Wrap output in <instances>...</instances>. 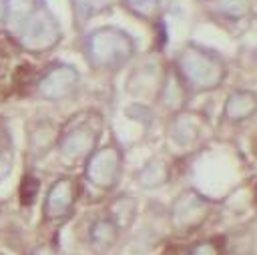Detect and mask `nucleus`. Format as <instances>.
<instances>
[{
    "mask_svg": "<svg viewBox=\"0 0 257 255\" xmlns=\"http://www.w3.org/2000/svg\"><path fill=\"white\" fill-rule=\"evenodd\" d=\"M179 78L197 90L215 88L223 78V64L203 48H187L179 62Z\"/></svg>",
    "mask_w": 257,
    "mask_h": 255,
    "instance_id": "nucleus-1",
    "label": "nucleus"
},
{
    "mask_svg": "<svg viewBox=\"0 0 257 255\" xmlns=\"http://www.w3.org/2000/svg\"><path fill=\"white\" fill-rule=\"evenodd\" d=\"M133 54V42L122 32L104 28L90 36L86 44V58L94 68H120Z\"/></svg>",
    "mask_w": 257,
    "mask_h": 255,
    "instance_id": "nucleus-2",
    "label": "nucleus"
},
{
    "mask_svg": "<svg viewBox=\"0 0 257 255\" xmlns=\"http://www.w3.org/2000/svg\"><path fill=\"white\" fill-rule=\"evenodd\" d=\"M122 155L118 147L108 145L94 151L86 163V177L92 185L100 189H112L120 179Z\"/></svg>",
    "mask_w": 257,
    "mask_h": 255,
    "instance_id": "nucleus-3",
    "label": "nucleus"
},
{
    "mask_svg": "<svg viewBox=\"0 0 257 255\" xmlns=\"http://www.w3.org/2000/svg\"><path fill=\"white\" fill-rule=\"evenodd\" d=\"M209 211H211V205L201 195H197L195 191H187L173 203L171 223L179 231H193L207 221Z\"/></svg>",
    "mask_w": 257,
    "mask_h": 255,
    "instance_id": "nucleus-4",
    "label": "nucleus"
},
{
    "mask_svg": "<svg viewBox=\"0 0 257 255\" xmlns=\"http://www.w3.org/2000/svg\"><path fill=\"white\" fill-rule=\"evenodd\" d=\"M74 201H76V187L72 179L62 177L54 181L44 199V219L48 221L66 219L74 209Z\"/></svg>",
    "mask_w": 257,
    "mask_h": 255,
    "instance_id": "nucleus-5",
    "label": "nucleus"
},
{
    "mask_svg": "<svg viewBox=\"0 0 257 255\" xmlns=\"http://www.w3.org/2000/svg\"><path fill=\"white\" fill-rule=\"evenodd\" d=\"M76 80H78V74H76L74 66L56 64L38 80L36 88H38V94L42 98L58 100V98H64L72 92V88L76 86Z\"/></svg>",
    "mask_w": 257,
    "mask_h": 255,
    "instance_id": "nucleus-6",
    "label": "nucleus"
},
{
    "mask_svg": "<svg viewBox=\"0 0 257 255\" xmlns=\"http://www.w3.org/2000/svg\"><path fill=\"white\" fill-rule=\"evenodd\" d=\"M98 135H100V131H96V126L88 124V122L68 126L64 131V135L60 137V141H58L60 155L64 159H82L92 149Z\"/></svg>",
    "mask_w": 257,
    "mask_h": 255,
    "instance_id": "nucleus-7",
    "label": "nucleus"
},
{
    "mask_svg": "<svg viewBox=\"0 0 257 255\" xmlns=\"http://www.w3.org/2000/svg\"><path fill=\"white\" fill-rule=\"evenodd\" d=\"M120 237V229L110 221V219H98L92 223L88 231V241L94 251L98 253H108L110 249L116 247Z\"/></svg>",
    "mask_w": 257,
    "mask_h": 255,
    "instance_id": "nucleus-8",
    "label": "nucleus"
},
{
    "mask_svg": "<svg viewBox=\"0 0 257 255\" xmlns=\"http://www.w3.org/2000/svg\"><path fill=\"white\" fill-rule=\"evenodd\" d=\"M253 108H255V98L249 92H235L225 104V114L229 118H245L253 112Z\"/></svg>",
    "mask_w": 257,
    "mask_h": 255,
    "instance_id": "nucleus-9",
    "label": "nucleus"
},
{
    "mask_svg": "<svg viewBox=\"0 0 257 255\" xmlns=\"http://www.w3.org/2000/svg\"><path fill=\"white\" fill-rule=\"evenodd\" d=\"M139 181L145 187H159V185H163L167 181V169H165V165L159 163V161H151L143 169V173L139 175Z\"/></svg>",
    "mask_w": 257,
    "mask_h": 255,
    "instance_id": "nucleus-10",
    "label": "nucleus"
},
{
    "mask_svg": "<svg viewBox=\"0 0 257 255\" xmlns=\"http://www.w3.org/2000/svg\"><path fill=\"white\" fill-rule=\"evenodd\" d=\"M187 255H225V241L219 237L197 241L195 245L189 247Z\"/></svg>",
    "mask_w": 257,
    "mask_h": 255,
    "instance_id": "nucleus-11",
    "label": "nucleus"
},
{
    "mask_svg": "<svg viewBox=\"0 0 257 255\" xmlns=\"http://www.w3.org/2000/svg\"><path fill=\"white\" fill-rule=\"evenodd\" d=\"M36 191H38V181L34 177H24L20 185V201L24 205H30L36 199Z\"/></svg>",
    "mask_w": 257,
    "mask_h": 255,
    "instance_id": "nucleus-12",
    "label": "nucleus"
},
{
    "mask_svg": "<svg viewBox=\"0 0 257 255\" xmlns=\"http://www.w3.org/2000/svg\"><path fill=\"white\" fill-rule=\"evenodd\" d=\"M12 171V159L8 151H0V181H4Z\"/></svg>",
    "mask_w": 257,
    "mask_h": 255,
    "instance_id": "nucleus-13",
    "label": "nucleus"
},
{
    "mask_svg": "<svg viewBox=\"0 0 257 255\" xmlns=\"http://www.w3.org/2000/svg\"><path fill=\"white\" fill-rule=\"evenodd\" d=\"M32 255H50V253H48L46 249H36V251H34Z\"/></svg>",
    "mask_w": 257,
    "mask_h": 255,
    "instance_id": "nucleus-14",
    "label": "nucleus"
},
{
    "mask_svg": "<svg viewBox=\"0 0 257 255\" xmlns=\"http://www.w3.org/2000/svg\"><path fill=\"white\" fill-rule=\"evenodd\" d=\"M0 255H4V253H0Z\"/></svg>",
    "mask_w": 257,
    "mask_h": 255,
    "instance_id": "nucleus-15",
    "label": "nucleus"
}]
</instances>
